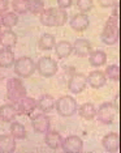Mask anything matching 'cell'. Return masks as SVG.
<instances>
[{
	"label": "cell",
	"instance_id": "cell-20",
	"mask_svg": "<svg viewBox=\"0 0 121 153\" xmlns=\"http://www.w3.org/2000/svg\"><path fill=\"white\" fill-rule=\"evenodd\" d=\"M17 43V34L11 29H7L4 32H0V45L3 47L11 48Z\"/></svg>",
	"mask_w": 121,
	"mask_h": 153
},
{
	"label": "cell",
	"instance_id": "cell-14",
	"mask_svg": "<svg viewBox=\"0 0 121 153\" xmlns=\"http://www.w3.org/2000/svg\"><path fill=\"white\" fill-rule=\"evenodd\" d=\"M72 48H73L76 55L85 58V56H89L90 53H91V43L87 39H85V38H78L72 45Z\"/></svg>",
	"mask_w": 121,
	"mask_h": 153
},
{
	"label": "cell",
	"instance_id": "cell-13",
	"mask_svg": "<svg viewBox=\"0 0 121 153\" xmlns=\"http://www.w3.org/2000/svg\"><path fill=\"white\" fill-rule=\"evenodd\" d=\"M102 144H103V148H104L107 152H109V153L119 152V149H120V137H119V135L115 134V132L107 134L106 136L103 137Z\"/></svg>",
	"mask_w": 121,
	"mask_h": 153
},
{
	"label": "cell",
	"instance_id": "cell-23",
	"mask_svg": "<svg viewBox=\"0 0 121 153\" xmlns=\"http://www.w3.org/2000/svg\"><path fill=\"white\" fill-rule=\"evenodd\" d=\"M55 51H56V55L59 58H68L69 55L72 54L73 48H72V43L68 42V41H60L55 45Z\"/></svg>",
	"mask_w": 121,
	"mask_h": 153
},
{
	"label": "cell",
	"instance_id": "cell-11",
	"mask_svg": "<svg viewBox=\"0 0 121 153\" xmlns=\"http://www.w3.org/2000/svg\"><path fill=\"white\" fill-rule=\"evenodd\" d=\"M16 107L18 114H21V115H30L37 109V101L32 98V97L25 96L16 102Z\"/></svg>",
	"mask_w": 121,
	"mask_h": 153
},
{
	"label": "cell",
	"instance_id": "cell-3",
	"mask_svg": "<svg viewBox=\"0 0 121 153\" xmlns=\"http://www.w3.org/2000/svg\"><path fill=\"white\" fill-rule=\"evenodd\" d=\"M55 109L60 117H72L77 111V101L72 96H63L55 102Z\"/></svg>",
	"mask_w": 121,
	"mask_h": 153
},
{
	"label": "cell",
	"instance_id": "cell-17",
	"mask_svg": "<svg viewBox=\"0 0 121 153\" xmlns=\"http://www.w3.org/2000/svg\"><path fill=\"white\" fill-rule=\"evenodd\" d=\"M44 143H46V145L48 148H51V149H54L55 151V149L61 148V145H63V137H61V135L59 134V132L48 130L46 132Z\"/></svg>",
	"mask_w": 121,
	"mask_h": 153
},
{
	"label": "cell",
	"instance_id": "cell-26",
	"mask_svg": "<svg viewBox=\"0 0 121 153\" xmlns=\"http://www.w3.org/2000/svg\"><path fill=\"white\" fill-rule=\"evenodd\" d=\"M17 22H18V16L15 12H5L0 19V24L7 29H12L13 26L17 25Z\"/></svg>",
	"mask_w": 121,
	"mask_h": 153
},
{
	"label": "cell",
	"instance_id": "cell-12",
	"mask_svg": "<svg viewBox=\"0 0 121 153\" xmlns=\"http://www.w3.org/2000/svg\"><path fill=\"white\" fill-rule=\"evenodd\" d=\"M70 27L74 30V32H85L86 29L89 27L90 25V20L86 13H77V15H74L73 17L70 19Z\"/></svg>",
	"mask_w": 121,
	"mask_h": 153
},
{
	"label": "cell",
	"instance_id": "cell-31",
	"mask_svg": "<svg viewBox=\"0 0 121 153\" xmlns=\"http://www.w3.org/2000/svg\"><path fill=\"white\" fill-rule=\"evenodd\" d=\"M77 8L81 11L82 13H86V12H90L94 7V3L92 0H77Z\"/></svg>",
	"mask_w": 121,
	"mask_h": 153
},
{
	"label": "cell",
	"instance_id": "cell-7",
	"mask_svg": "<svg viewBox=\"0 0 121 153\" xmlns=\"http://www.w3.org/2000/svg\"><path fill=\"white\" fill-rule=\"evenodd\" d=\"M35 67L38 69L40 75L43 77H52L57 74V63L56 60L50 56H42L38 60V63L35 64Z\"/></svg>",
	"mask_w": 121,
	"mask_h": 153
},
{
	"label": "cell",
	"instance_id": "cell-32",
	"mask_svg": "<svg viewBox=\"0 0 121 153\" xmlns=\"http://www.w3.org/2000/svg\"><path fill=\"white\" fill-rule=\"evenodd\" d=\"M57 4H59V8L67 9V8H70L72 7L73 0H57Z\"/></svg>",
	"mask_w": 121,
	"mask_h": 153
},
{
	"label": "cell",
	"instance_id": "cell-8",
	"mask_svg": "<svg viewBox=\"0 0 121 153\" xmlns=\"http://www.w3.org/2000/svg\"><path fill=\"white\" fill-rule=\"evenodd\" d=\"M61 148L67 153H78L84 148V141L77 135H69L68 137H65V140H63Z\"/></svg>",
	"mask_w": 121,
	"mask_h": 153
},
{
	"label": "cell",
	"instance_id": "cell-28",
	"mask_svg": "<svg viewBox=\"0 0 121 153\" xmlns=\"http://www.w3.org/2000/svg\"><path fill=\"white\" fill-rule=\"evenodd\" d=\"M12 8H13V11L16 13H18V15L27 13L29 12V8H30V0H13Z\"/></svg>",
	"mask_w": 121,
	"mask_h": 153
},
{
	"label": "cell",
	"instance_id": "cell-1",
	"mask_svg": "<svg viewBox=\"0 0 121 153\" xmlns=\"http://www.w3.org/2000/svg\"><path fill=\"white\" fill-rule=\"evenodd\" d=\"M68 21V13L61 8H48L40 13V22L44 26H63Z\"/></svg>",
	"mask_w": 121,
	"mask_h": 153
},
{
	"label": "cell",
	"instance_id": "cell-27",
	"mask_svg": "<svg viewBox=\"0 0 121 153\" xmlns=\"http://www.w3.org/2000/svg\"><path fill=\"white\" fill-rule=\"evenodd\" d=\"M78 113H79V117H82L84 119H94L95 115H96V109H95V106L92 105V103H84L81 107H79V110H78Z\"/></svg>",
	"mask_w": 121,
	"mask_h": 153
},
{
	"label": "cell",
	"instance_id": "cell-9",
	"mask_svg": "<svg viewBox=\"0 0 121 153\" xmlns=\"http://www.w3.org/2000/svg\"><path fill=\"white\" fill-rule=\"evenodd\" d=\"M86 84H87V80L84 74H73L69 79L68 88L73 94H79L85 90Z\"/></svg>",
	"mask_w": 121,
	"mask_h": 153
},
{
	"label": "cell",
	"instance_id": "cell-22",
	"mask_svg": "<svg viewBox=\"0 0 121 153\" xmlns=\"http://www.w3.org/2000/svg\"><path fill=\"white\" fill-rule=\"evenodd\" d=\"M107 60V55L104 51L102 50H96V51H91L89 55V62L90 65L92 67H100V65H104Z\"/></svg>",
	"mask_w": 121,
	"mask_h": 153
},
{
	"label": "cell",
	"instance_id": "cell-10",
	"mask_svg": "<svg viewBox=\"0 0 121 153\" xmlns=\"http://www.w3.org/2000/svg\"><path fill=\"white\" fill-rule=\"evenodd\" d=\"M32 126L37 134H46L51 127V119L46 115V113L37 114L32 118Z\"/></svg>",
	"mask_w": 121,
	"mask_h": 153
},
{
	"label": "cell",
	"instance_id": "cell-6",
	"mask_svg": "<svg viewBox=\"0 0 121 153\" xmlns=\"http://www.w3.org/2000/svg\"><path fill=\"white\" fill-rule=\"evenodd\" d=\"M116 114H117V107L115 103L112 102H104L102 103L99 107V110L96 111V118L100 123L103 124H111L113 123L116 118Z\"/></svg>",
	"mask_w": 121,
	"mask_h": 153
},
{
	"label": "cell",
	"instance_id": "cell-29",
	"mask_svg": "<svg viewBox=\"0 0 121 153\" xmlns=\"http://www.w3.org/2000/svg\"><path fill=\"white\" fill-rule=\"evenodd\" d=\"M106 77H108L113 81H119L120 80V67L119 64H111L106 68Z\"/></svg>",
	"mask_w": 121,
	"mask_h": 153
},
{
	"label": "cell",
	"instance_id": "cell-5",
	"mask_svg": "<svg viewBox=\"0 0 121 153\" xmlns=\"http://www.w3.org/2000/svg\"><path fill=\"white\" fill-rule=\"evenodd\" d=\"M15 74L20 77H30L35 72V63L32 58L29 56H21L17 60H15Z\"/></svg>",
	"mask_w": 121,
	"mask_h": 153
},
{
	"label": "cell",
	"instance_id": "cell-4",
	"mask_svg": "<svg viewBox=\"0 0 121 153\" xmlns=\"http://www.w3.org/2000/svg\"><path fill=\"white\" fill-rule=\"evenodd\" d=\"M25 96H26V88L18 77H12L7 81V97L12 102L16 103L17 101L21 100Z\"/></svg>",
	"mask_w": 121,
	"mask_h": 153
},
{
	"label": "cell",
	"instance_id": "cell-25",
	"mask_svg": "<svg viewBox=\"0 0 121 153\" xmlns=\"http://www.w3.org/2000/svg\"><path fill=\"white\" fill-rule=\"evenodd\" d=\"M55 45H56V41H55V37L52 34L50 33H44L40 36L39 38V42H38V46L39 48H42V50H51V48L55 47Z\"/></svg>",
	"mask_w": 121,
	"mask_h": 153
},
{
	"label": "cell",
	"instance_id": "cell-18",
	"mask_svg": "<svg viewBox=\"0 0 121 153\" xmlns=\"http://www.w3.org/2000/svg\"><path fill=\"white\" fill-rule=\"evenodd\" d=\"M16 151V139L12 135H0V153H12Z\"/></svg>",
	"mask_w": 121,
	"mask_h": 153
},
{
	"label": "cell",
	"instance_id": "cell-21",
	"mask_svg": "<svg viewBox=\"0 0 121 153\" xmlns=\"http://www.w3.org/2000/svg\"><path fill=\"white\" fill-rule=\"evenodd\" d=\"M15 64V53L11 48H1L0 50V67L8 68Z\"/></svg>",
	"mask_w": 121,
	"mask_h": 153
},
{
	"label": "cell",
	"instance_id": "cell-33",
	"mask_svg": "<svg viewBox=\"0 0 121 153\" xmlns=\"http://www.w3.org/2000/svg\"><path fill=\"white\" fill-rule=\"evenodd\" d=\"M9 7V1L8 0H0V16H3L7 12Z\"/></svg>",
	"mask_w": 121,
	"mask_h": 153
},
{
	"label": "cell",
	"instance_id": "cell-35",
	"mask_svg": "<svg viewBox=\"0 0 121 153\" xmlns=\"http://www.w3.org/2000/svg\"><path fill=\"white\" fill-rule=\"evenodd\" d=\"M0 25H1V24H0ZM0 32H1V30H0Z\"/></svg>",
	"mask_w": 121,
	"mask_h": 153
},
{
	"label": "cell",
	"instance_id": "cell-19",
	"mask_svg": "<svg viewBox=\"0 0 121 153\" xmlns=\"http://www.w3.org/2000/svg\"><path fill=\"white\" fill-rule=\"evenodd\" d=\"M37 107L42 113H50L55 109V100L52 96L50 94H43L39 97V100L37 101Z\"/></svg>",
	"mask_w": 121,
	"mask_h": 153
},
{
	"label": "cell",
	"instance_id": "cell-24",
	"mask_svg": "<svg viewBox=\"0 0 121 153\" xmlns=\"http://www.w3.org/2000/svg\"><path fill=\"white\" fill-rule=\"evenodd\" d=\"M11 135L15 139H20L23 140L27 136V131L23 124H21L20 122H12L11 123Z\"/></svg>",
	"mask_w": 121,
	"mask_h": 153
},
{
	"label": "cell",
	"instance_id": "cell-15",
	"mask_svg": "<svg viewBox=\"0 0 121 153\" xmlns=\"http://www.w3.org/2000/svg\"><path fill=\"white\" fill-rule=\"evenodd\" d=\"M86 80H87L89 85L91 86V88H94V89L102 88V86H104L106 82H107V77H106L104 72H102V71H92V72H90L89 76L86 77Z\"/></svg>",
	"mask_w": 121,
	"mask_h": 153
},
{
	"label": "cell",
	"instance_id": "cell-30",
	"mask_svg": "<svg viewBox=\"0 0 121 153\" xmlns=\"http://www.w3.org/2000/svg\"><path fill=\"white\" fill-rule=\"evenodd\" d=\"M44 11V3L42 0H30V8L29 12L33 15H39Z\"/></svg>",
	"mask_w": 121,
	"mask_h": 153
},
{
	"label": "cell",
	"instance_id": "cell-16",
	"mask_svg": "<svg viewBox=\"0 0 121 153\" xmlns=\"http://www.w3.org/2000/svg\"><path fill=\"white\" fill-rule=\"evenodd\" d=\"M17 115H18V111H17L16 105L13 103H5L0 107V118L3 119V122L11 123L16 119Z\"/></svg>",
	"mask_w": 121,
	"mask_h": 153
},
{
	"label": "cell",
	"instance_id": "cell-2",
	"mask_svg": "<svg viewBox=\"0 0 121 153\" xmlns=\"http://www.w3.org/2000/svg\"><path fill=\"white\" fill-rule=\"evenodd\" d=\"M119 17L117 16H111L107 22L104 24V27H103L102 32V41L106 45H116L119 42Z\"/></svg>",
	"mask_w": 121,
	"mask_h": 153
},
{
	"label": "cell",
	"instance_id": "cell-34",
	"mask_svg": "<svg viewBox=\"0 0 121 153\" xmlns=\"http://www.w3.org/2000/svg\"><path fill=\"white\" fill-rule=\"evenodd\" d=\"M99 4L102 7H104V8H108V7H112L115 4V0H98Z\"/></svg>",
	"mask_w": 121,
	"mask_h": 153
}]
</instances>
